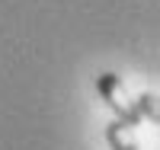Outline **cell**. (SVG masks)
Instances as JSON below:
<instances>
[{
  "instance_id": "cell-1",
  "label": "cell",
  "mask_w": 160,
  "mask_h": 150,
  "mask_svg": "<svg viewBox=\"0 0 160 150\" xmlns=\"http://www.w3.org/2000/svg\"><path fill=\"white\" fill-rule=\"evenodd\" d=\"M96 90H99V96L106 99V105L115 112V121H122V125H128V128H138L141 125L138 105H135V99L128 96L125 80L118 74H99L96 77Z\"/></svg>"
},
{
  "instance_id": "cell-2",
  "label": "cell",
  "mask_w": 160,
  "mask_h": 150,
  "mask_svg": "<svg viewBox=\"0 0 160 150\" xmlns=\"http://www.w3.org/2000/svg\"><path fill=\"white\" fill-rule=\"evenodd\" d=\"M135 105H138V115H141V118H148L151 125H157V121H160V112H157V93L144 90L141 96H138Z\"/></svg>"
}]
</instances>
